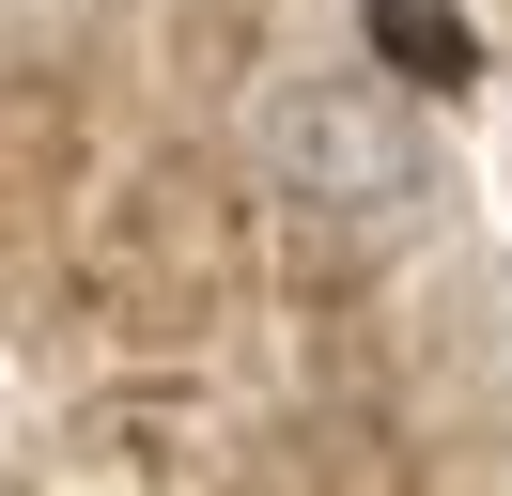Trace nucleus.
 <instances>
[{
    "label": "nucleus",
    "instance_id": "nucleus-1",
    "mask_svg": "<svg viewBox=\"0 0 512 496\" xmlns=\"http://www.w3.org/2000/svg\"><path fill=\"white\" fill-rule=\"evenodd\" d=\"M249 171L295 233H342V248L419 233V202H435V155H419L404 93L357 78V62H280L249 93Z\"/></svg>",
    "mask_w": 512,
    "mask_h": 496
},
{
    "label": "nucleus",
    "instance_id": "nucleus-2",
    "mask_svg": "<svg viewBox=\"0 0 512 496\" xmlns=\"http://www.w3.org/2000/svg\"><path fill=\"white\" fill-rule=\"evenodd\" d=\"M373 47H388V62H419V78H466V62H481L450 0H373Z\"/></svg>",
    "mask_w": 512,
    "mask_h": 496
}]
</instances>
